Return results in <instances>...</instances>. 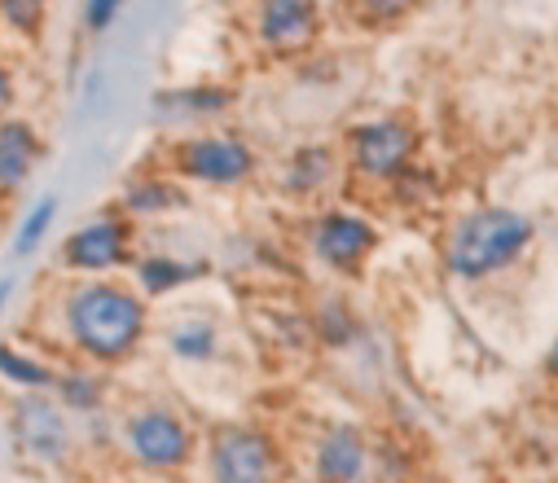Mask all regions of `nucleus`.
<instances>
[{"mask_svg":"<svg viewBox=\"0 0 558 483\" xmlns=\"http://www.w3.org/2000/svg\"><path fill=\"white\" fill-rule=\"evenodd\" d=\"M326 32L322 0H255V40L272 58H300Z\"/></svg>","mask_w":558,"mask_h":483,"instance_id":"obj_7","label":"nucleus"},{"mask_svg":"<svg viewBox=\"0 0 558 483\" xmlns=\"http://www.w3.org/2000/svg\"><path fill=\"white\" fill-rule=\"evenodd\" d=\"M66 413H93L97 404H101V396H106V387H101V378L97 374H80V370H58V383H53V391H49Z\"/></svg>","mask_w":558,"mask_h":483,"instance_id":"obj_21","label":"nucleus"},{"mask_svg":"<svg viewBox=\"0 0 558 483\" xmlns=\"http://www.w3.org/2000/svg\"><path fill=\"white\" fill-rule=\"evenodd\" d=\"M19 101H23L19 75H14V67H10V58L0 53V123H5L10 114H19Z\"/></svg>","mask_w":558,"mask_h":483,"instance_id":"obj_24","label":"nucleus"},{"mask_svg":"<svg viewBox=\"0 0 558 483\" xmlns=\"http://www.w3.org/2000/svg\"><path fill=\"white\" fill-rule=\"evenodd\" d=\"M132 259H136V225L119 207L88 216L58 246V268L71 277H110L119 268H132Z\"/></svg>","mask_w":558,"mask_h":483,"instance_id":"obj_4","label":"nucleus"},{"mask_svg":"<svg viewBox=\"0 0 558 483\" xmlns=\"http://www.w3.org/2000/svg\"><path fill=\"white\" fill-rule=\"evenodd\" d=\"M168 348H172V357H181V361H211L216 348H220L216 321H207V316H185V321H177L172 335H168Z\"/></svg>","mask_w":558,"mask_h":483,"instance_id":"obj_20","label":"nucleus"},{"mask_svg":"<svg viewBox=\"0 0 558 483\" xmlns=\"http://www.w3.org/2000/svg\"><path fill=\"white\" fill-rule=\"evenodd\" d=\"M352 5V19L365 23V27H387V23H400L417 0H348Z\"/></svg>","mask_w":558,"mask_h":483,"instance_id":"obj_22","label":"nucleus"},{"mask_svg":"<svg viewBox=\"0 0 558 483\" xmlns=\"http://www.w3.org/2000/svg\"><path fill=\"white\" fill-rule=\"evenodd\" d=\"M343 158L348 172L356 181H374V185H391L396 177H404L417 158V132L404 119H365L352 123L343 136Z\"/></svg>","mask_w":558,"mask_h":483,"instance_id":"obj_5","label":"nucleus"},{"mask_svg":"<svg viewBox=\"0 0 558 483\" xmlns=\"http://www.w3.org/2000/svg\"><path fill=\"white\" fill-rule=\"evenodd\" d=\"M335 177H339V154L330 145H300L282 168V190L291 198H317L335 185Z\"/></svg>","mask_w":558,"mask_h":483,"instance_id":"obj_14","label":"nucleus"},{"mask_svg":"<svg viewBox=\"0 0 558 483\" xmlns=\"http://www.w3.org/2000/svg\"><path fill=\"white\" fill-rule=\"evenodd\" d=\"M549 374L558 378V343H554V352H549Z\"/></svg>","mask_w":558,"mask_h":483,"instance_id":"obj_26","label":"nucleus"},{"mask_svg":"<svg viewBox=\"0 0 558 483\" xmlns=\"http://www.w3.org/2000/svg\"><path fill=\"white\" fill-rule=\"evenodd\" d=\"M216 483H268L277 466V448L255 426H220L207 448Z\"/></svg>","mask_w":558,"mask_h":483,"instance_id":"obj_10","label":"nucleus"},{"mask_svg":"<svg viewBox=\"0 0 558 483\" xmlns=\"http://www.w3.org/2000/svg\"><path fill=\"white\" fill-rule=\"evenodd\" d=\"M365 439L356 426H335L317 444V483H356L365 470Z\"/></svg>","mask_w":558,"mask_h":483,"instance_id":"obj_15","label":"nucleus"},{"mask_svg":"<svg viewBox=\"0 0 558 483\" xmlns=\"http://www.w3.org/2000/svg\"><path fill=\"white\" fill-rule=\"evenodd\" d=\"M53 0H0V36L14 45H40L49 32Z\"/></svg>","mask_w":558,"mask_h":483,"instance_id":"obj_17","label":"nucleus"},{"mask_svg":"<svg viewBox=\"0 0 558 483\" xmlns=\"http://www.w3.org/2000/svg\"><path fill=\"white\" fill-rule=\"evenodd\" d=\"M58 212H62V198H58V194H40V198H32V203L23 207L19 233H14V255H19V259L36 255V251L49 242V233H53V225H58Z\"/></svg>","mask_w":558,"mask_h":483,"instance_id":"obj_19","label":"nucleus"},{"mask_svg":"<svg viewBox=\"0 0 558 483\" xmlns=\"http://www.w3.org/2000/svg\"><path fill=\"white\" fill-rule=\"evenodd\" d=\"M58 321L71 352L93 365H119L146 343L150 303L119 277H75L58 294Z\"/></svg>","mask_w":558,"mask_h":483,"instance_id":"obj_1","label":"nucleus"},{"mask_svg":"<svg viewBox=\"0 0 558 483\" xmlns=\"http://www.w3.org/2000/svg\"><path fill=\"white\" fill-rule=\"evenodd\" d=\"M10 294H14V281L5 277V281H0V312H5V303H10Z\"/></svg>","mask_w":558,"mask_h":483,"instance_id":"obj_25","label":"nucleus"},{"mask_svg":"<svg viewBox=\"0 0 558 483\" xmlns=\"http://www.w3.org/2000/svg\"><path fill=\"white\" fill-rule=\"evenodd\" d=\"M132 225L136 220H159V216H177L190 207V190L168 177V172H142V177H132L114 203Z\"/></svg>","mask_w":558,"mask_h":483,"instance_id":"obj_12","label":"nucleus"},{"mask_svg":"<svg viewBox=\"0 0 558 483\" xmlns=\"http://www.w3.org/2000/svg\"><path fill=\"white\" fill-rule=\"evenodd\" d=\"M207 273V264H190V259H177V255H142L132 259V277H136V290L146 299H163L190 281H198Z\"/></svg>","mask_w":558,"mask_h":483,"instance_id":"obj_16","label":"nucleus"},{"mask_svg":"<svg viewBox=\"0 0 558 483\" xmlns=\"http://www.w3.org/2000/svg\"><path fill=\"white\" fill-rule=\"evenodd\" d=\"M123 5L128 0H84V10H80V23H84V36H106L114 23H119V14H123Z\"/></svg>","mask_w":558,"mask_h":483,"instance_id":"obj_23","label":"nucleus"},{"mask_svg":"<svg viewBox=\"0 0 558 483\" xmlns=\"http://www.w3.org/2000/svg\"><path fill=\"white\" fill-rule=\"evenodd\" d=\"M238 101L233 88L225 84H190V88H168L155 97V119L172 123V128H194L207 119H220L229 106Z\"/></svg>","mask_w":558,"mask_h":483,"instance_id":"obj_13","label":"nucleus"},{"mask_svg":"<svg viewBox=\"0 0 558 483\" xmlns=\"http://www.w3.org/2000/svg\"><path fill=\"white\" fill-rule=\"evenodd\" d=\"M123 444L136 466L146 470H181L194 457V431L172 409H136L123 422Z\"/></svg>","mask_w":558,"mask_h":483,"instance_id":"obj_6","label":"nucleus"},{"mask_svg":"<svg viewBox=\"0 0 558 483\" xmlns=\"http://www.w3.org/2000/svg\"><path fill=\"white\" fill-rule=\"evenodd\" d=\"M71 413L49 391H27L14 404V444L23 457L40 466H62L71 457Z\"/></svg>","mask_w":558,"mask_h":483,"instance_id":"obj_8","label":"nucleus"},{"mask_svg":"<svg viewBox=\"0 0 558 483\" xmlns=\"http://www.w3.org/2000/svg\"><path fill=\"white\" fill-rule=\"evenodd\" d=\"M308 251L330 273H356L378 251V229L356 212H322L308 225Z\"/></svg>","mask_w":558,"mask_h":483,"instance_id":"obj_9","label":"nucleus"},{"mask_svg":"<svg viewBox=\"0 0 558 483\" xmlns=\"http://www.w3.org/2000/svg\"><path fill=\"white\" fill-rule=\"evenodd\" d=\"M0 383L19 387L23 396H27V391H53L58 370L45 365V361H36V357L23 352L19 343H0Z\"/></svg>","mask_w":558,"mask_h":483,"instance_id":"obj_18","label":"nucleus"},{"mask_svg":"<svg viewBox=\"0 0 558 483\" xmlns=\"http://www.w3.org/2000/svg\"><path fill=\"white\" fill-rule=\"evenodd\" d=\"M40 164H45L40 123L27 114H10L0 123V207H14L32 190Z\"/></svg>","mask_w":558,"mask_h":483,"instance_id":"obj_11","label":"nucleus"},{"mask_svg":"<svg viewBox=\"0 0 558 483\" xmlns=\"http://www.w3.org/2000/svg\"><path fill=\"white\" fill-rule=\"evenodd\" d=\"M532 242L527 216L510 207H480L462 216L445 242V268L458 281H484L501 268H510Z\"/></svg>","mask_w":558,"mask_h":483,"instance_id":"obj_2","label":"nucleus"},{"mask_svg":"<svg viewBox=\"0 0 558 483\" xmlns=\"http://www.w3.org/2000/svg\"><path fill=\"white\" fill-rule=\"evenodd\" d=\"M163 172L181 185L207 190H238L259 172V154L242 132H185L168 145Z\"/></svg>","mask_w":558,"mask_h":483,"instance_id":"obj_3","label":"nucleus"}]
</instances>
